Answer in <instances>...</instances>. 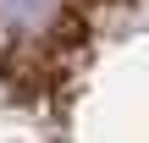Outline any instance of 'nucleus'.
Segmentation results:
<instances>
[{
  "instance_id": "obj_1",
  "label": "nucleus",
  "mask_w": 149,
  "mask_h": 143,
  "mask_svg": "<svg viewBox=\"0 0 149 143\" xmlns=\"http://www.w3.org/2000/svg\"><path fill=\"white\" fill-rule=\"evenodd\" d=\"M0 143H149V0H0Z\"/></svg>"
}]
</instances>
